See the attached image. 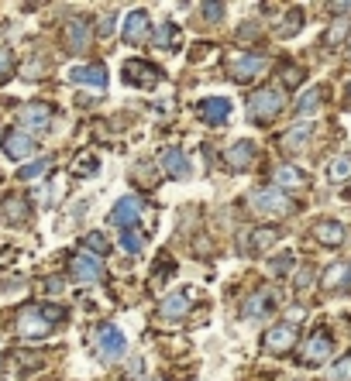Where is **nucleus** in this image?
Instances as JSON below:
<instances>
[{
  "label": "nucleus",
  "instance_id": "nucleus-14",
  "mask_svg": "<svg viewBox=\"0 0 351 381\" xmlns=\"http://www.w3.org/2000/svg\"><path fill=\"white\" fill-rule=\"evenodd\" d=\"M265 350H273V354H283V350H290L292 343H296V326L283 323V326H273L269 333H265Z\"/></svg>",
  "mask_w": 351,
  "mask_h": 381
},
{
  "label": "nucleus",
  "instance_id": "nucleus-12",
  "mask_svg": "<svg viewBox=\"0 0 351 381\" xmlns=\"http://www.w3.org/2000/svg\"><path fill=\"white\" fill-rule=\"evenodd\" d=\"M313 237H317L320 244H327V248H337V244H345L348 230H345V224H337V220H317V224H313Z\"/></svg>",
  "mask_w": 351,
  "mask_h": 381
},
{
  "label": "nucleus",
  "instance_id": "nucleus-18",
  "mask_svg": "<svg viewBox=\"0 0 351 381\" xmlns=\"http://www.w3.org/2000/svg\"><path fill=\"white\" fill-rule=\"evenodd\" d=\"M145 35H148V14L145 11H131L128 21H124V41L138 45V41H145Z\"/></svg>",
  "mask_w": 351,
  "mask_h": 381
},
{
  "label": "nucleus",
  "instance_id": "nucleus-17",
  "mask_svg": "<svg viewBox=\"0 0 351 381\" xmlns=\"http://www.w3.org/2000/svg\"><path fill=\"white\" fill-rule=\"evenodd\" d=\"M186 313H190V292H173V296L162 303V320H166V323H179Z\"/></svg>",
  "mask_w": 351,
  "mask_h": 381
},
{
  "label": "nucleus",
  "instance_id": "nucleus-24",
  "mask_svg": "<svg viewBox=\"0 0 351 381\" xmlns=\"http://www.w3.org/2000/svg\"><path fill=\"white\" fill-rule=\"evenodd\" d=\"M351 282V261L348 265H331V271L324 275V288L334 292V288H345Z\"/></svg>",
  "mask_w": 351,
  "mask_h": 381
},
{
  "label": "nucleus",
  "instance_id": "nucleus-28",
  "mask_svg": "<svg viewBox=\"0 0 351 381\" xmlns=\"http://www.w3.org/2000/svg\"><path fill=\"white\" fill-rule=\"evenodd\" d=\"M4 210H7L4 213V220H7V224H21V220H24V213H21L24 210V203H21L18 196H11V199L4 203Z\"/></svg>",
  "mask_w": 351,
  "mask_h": 381
},
{
  "label": "nucleus",
  "instance_id": "nucleus-13",
  "mask_svg": "<svg viewBox=\"0 0 351 381\" xmlns=\"http://www.w3.org/2000/svg\"><path fill=\"white\" fill-rule=\"evenodd\" d=\"M158 162H162V169L169 172L173 179H190V158L179 152V148H162V155H158Z\"/></svg>",
  "mask_w": 351,
  "mask_h": 381
},
{
  "label": "nucleus",
  "instance_id": "nucleus-26",
  "mask_svg": "<svg viewBox=\"0 0 351 381\" xmlns=\"http://www.w3.org/2000/svg\"><path fill=\"white\" fill-rule=\"evenodd\" d=\"M348 35H351V18H337L331 28H327V35H324V45H331V48H334V45H341V41L348 38Z\"/></svg>",
  "mask_w": 351,
  "mask_h": 381
},
{
  "label": "nucleus",
  "instance_id": "nucleus-9",
  "mask_svg": "<svg viewBox=\"0 0 351 381\" xmlns=\"http://www.w3.org/2000/svg\"><path fill=\"white\" fill-rule=\"evenodd\" d=\"M124 79H128L131 86L152 90V86L158 83V69L156 66H148V62H128V66H124Z\"/></svg>",
  "mask_w": 351,
  "mask_h": 381
},
{
  "label": "nucleus",
  "instance_id": "nucleus-32",
  "mask_svg": "<svg viewBox=\"0 0 351 381\" xmlns=\"http://www.w3.org/2000/svg\"><path fill=\"white\" fill-rule=\"evenodd\" d=\"M45 169H49V162H45V158L31 162V165H21V182H31V179H39Z\"/></svg>",
  "mask_w": 351,
  "mask_h": 381
},
{
  "label": "nucleus",
  "instance_id": "nucleus-31",
  "mask_svg": "<svg viewBox=\"0 0 351 381\" xmlns=\"http://www.w3.org/2000/svg\"><path fill=\"white\" fill-rule=\"evenodd\" d=\"M269 268H273V275H290V271H292V254H290V251L275 254L273 265H269Z\"/></svg>",
  "mask_w": 351,
  "mask_h": 381
},
{
  "label": "nucleus",
  "instance_id": "nucleus-37",
  "mask_svg": "<svg viewBox=\"0 0 351 381\" xmlns=\"http://www.w3.org/2000/svg\"><path fill=\"white\" fill-rule=\"evenodd\" d=\"M173 35H176V28H173V24H166V28H158V35H156L158 48H162V45H166V41H173Z\"/></svg>",
  "mask_w": 351,
  "mask_h": 381
},
{
  "label": "nucleus",
  "instance_id": "nucleus-34",
  "mask_svg": "<svg viewBox=\"0 0 351 381\" xmlns=\"http://www.w3.org/2000/svg\"><path fill=\"white\" fill-rule=\"evenodd\" d=\"M86 248L97 251V254H107V251H111V244H107V237H103L100 230H93V234H86Z\"/></svg>",
  "mask_w": 351,
  "mask_h": 381
},
{
  "label": "nucleus",
  "instance_id": "nucleus-19",
  "mask_svg": "<svg viewBox=\"0 0 351 381\" xmlns=\"http://www.w3.org/2000/svg\"><path fill=\"white\" fill-rule=\"evenodd\" d=\"M273 306H275L273 292H269V288H258L252 299L245 303V309H241V313H245V320H262V316H265V313H269Z\"/></svg>",
  "mask_w": 351,
  "mask_h": 381
},
{
  "label": "nucleus",
  "instance_id": "nucleus-10",
  "mask_svg": "<svg viewBox=\"0 0 351 381\" xmlns=\"http://www.w3.org/2000/svg\"><path fill=\"white\" fill-rule=\"evenodd\" d=\"M262 73H265V58L262 56H238L231 62V76L238 83H248V79L262 76Z\"/></svg>",
  "mask_w": 351,
  "mask_h": 381
},
{
  "label": "nucleus",
  "instance_id": "nucleus-21",
  "mask_svg": "<svg viewBox=\"0 0 351 381\" xmlns=\"http://www.w3.org/2000/svg\"><path fill=\"white\" fill-rule=\"evenodd\" d=\"M73 275H76V282H100L103 268L97 265V258L79 254V258H73Z\"/></svg>",
  "mask_w": 351,
  "mask_h": 381
},
{
  "label": "nucleus",
  "instance_id": "nucleus-20",
  "mask_svg": "<svg viewBox=\"0 0 351 381\" xmlns=\"http://www.w3.org/2000/svg\"><path fill=\"white\" fill-rule=\"evenodd\" d=\"M275 237H279V234H275L273 227H258L248 234V241H241V251H245V254H258V251L273 248Z\"/></svg>",
  "mask_w": 351,
  "mask_h": 381
},
{
  "label": "nucleus",
  "instance_id": "nucleus-11",
  "mask_svg": "<svg viewBox=\"0 0 351 381\" xmlns=\"http://www.w3.org/2000/svg\"><path fill=\"white\" fill-rule=\"evenodd\" d=\"M4 152H7V158L21 162V158L35 155V141H31L24 131H7L4 134Z\"/></svg>",
  "mask_w": 351,
  "mask_h": 381
},
{
  "label": "nucleus",
  "instance_id": "nucleus-8",
  "mask_svg": "<svg viewBox=\"0 0 351 381\" xmlns=\"http://www.w3.org/2000/svg\"><path fill=\"white\" fill-rule=\"evenodd\" d=\"M90 38H93V31H90V21L86 18H76L66 24V48H69V52L90 48Z\"/></svg>",
  "mask_w": 351,
  "mask_h": 381
},
{
  "label": "nucleus",
  "instance_id": "nucleus-4",
  "mask_svg": "<svg viewBox=\"0 0 351 381\" xmlns=\"http://www.w3.org/2000/svg\"><path fill=\"white\" fill-rule=\"evenodd\" d=\"M124 350H128V340H124V333L117 330V326H103L97 337V357L107 364H114L124 357Z\"/></svg>",
  "mask_w": 351,
  "mask_h": 381
},
{
  "label": "nucleus",
  "instance_id": "nucleus-5",
  "mask_svg": "<svg viewBox=\"0 0 351 381\" xmlns=\"http://www.w3.org/2000/svg\"><path fill=\"white\" fill-rule=\"evenodd\" d=\"M331 350H334V340H331V333L327 330H317L310 340L303 343V364H320V361H327L331 357Z\"/></svg>",
  "mask_w": 351,
  "mask_h": 381
},
{
  "label": "nucleus",
  "instance_id": "nucleus-1",
  "mask_svg": "<svg viewBox=\"0 0 351 381\" xmlns=\"http://www.w3.org/2000/svg\"><path fill=\"white\" fill-rule=\"evenodd\" d=\"M248 207L255 213H262V216H286L292 213V199L286 196L283 189H275V186H265V189H252L248 192Z\"/></svg>",
  "mask_w": 351,
  "mask_h": 381
},
{
  "label": "nucleus",
  "instance_id": "nucleus-6",
  "mask_svg": "<svg viewBox=\"0 0 351 381\" xmlns=\"http://www.w3.org/2000/svg\"><path fill=\"white\" fill-rule=\"evenodd\" d=\"M21 124L28 127V131H49V124H52V107L49 103H24V110H21Z\"/></svg>",
  "mask_w": 351,
  "mask_h": 381
},
{
  "label": "nucleus",
  "instance_id": "nucleus-29",
  "mask_svg": "<svg viewBox=\"0 0 351 381\" xmlns=\"http://www.w3.org/2000/svg\"><path fill=\"white\" fill-rule=\"evenodd\" d=\"M310 134H313L310 124H296V127L286 134V148H296V145H303V141H307Z\"/></svg>",
  "mask_w": 351,
  "mask_h": 381
},
{
  "label": "nucleus",
  "instance_id": "nucleus-22",
  "mask_svg": "<svg viewBox=\"0 0 351 381\" xmlns=\"http://www.w3.org/2000/svg\"><path fill=\"white\" fill-rule=\"evenodd\" d=\"M255 162V141H234L228 148V165L231 169H248Z\"/></svg>",
  "mask_w": 351,
  "mask_h": 381
},
{
  "label": "nucleus",
  "instance_id": "nucleus-35",
  "mask_svg": "<svg viewBox=\"0 0 351 381\" xmlns=\"http://www.w3.org/2000/svg\"><path fill=\"white\" fill-rule=\"evenodd\" d=\"M300 28H303V14H296V11H292L290 21H283V24H279V35H296Z\"/></svg>",
  "mask_w": 351,
  "mask_h": 381
},
{
  "label": "nucleus",
  "instance_id": "nucleus-40",
  "mask_svg": "<svg viewBox=\"0 0 351 381\" xmlns=\"http://www.w3.org/2000/svg\"><path fill=\"white\" fill-rule=\"evenodd\" d=\"M300 79H303V73H300V69H286V83H300Z\"/></svg>",
  "mask_w": 351,
  "mask_h": 381
},
{
  "label": "nucleus",
  "instance_id": "nucleus-2",
  "mask_svg": "<svg viewBox=\"0 0 351 381\" xmlns=\"http://www.w3.org/2000/svg\"><path fill=\"white\" fill-rule=\"evenodd\" d=\"M283 103H286L283 90L265 86V90H258V93L248 100V117H252V120H273V117L283 110Z\"/></svg>",
  "mask_w": 351,
  "mask_h": 381
},
{
  "label": "nucleus",
  "instance_id": "nucleus-15",
  "mask_svg": "<svg viewBox=\"0 0 351 381\" xmlns=\"http://www.w3.org/2000/svg\"><path fill=\"white\" fill-rule=\"evenodd\" d=\"M69 79L79 83V86H97V90H103V86H107V69H103V66H73V69H69Z\"/></svg>",
  "mask_w": 351,
  "mask_h": 381
},
{
  "label": "nucleus",
  "instance_id": "nucleus-38",
  "mask_svg": "<svg viewBox=\"0 0 351 381\" xmlns=\"http://www.w3.org/2000/svg\"><path fill=\"white\" fill-rule=\"evenodd\" d=\"M7 76H11V56H7V52L0 48V83H4Z\"/></svg>",
  "mask_w": 351,
  "mask_h": 381
},
{
  "label": "nucleus",
  "instance_id": "nucleus-41",
  "mask_svg": "<svg viewBox=\"0 0 351 381\" xmlns=\"http://www.w3.org/2000/svg\"><path fill=\"white\" fill-rule=\"evenodd\" d=\"M334 14H351V4H331Z\"/></svg>",
  "mask_w": 351,
  "mask_h": 381
},
{
  "label": "nucleus",
  "instance_id": "nucleus-27",
  "mask_svg": "<svg viewBox=\"0 0 351 381\" xmlns=\"http://www.w3.org/2000/svg\"><path fill=\"white\" fill-rule=\"evenodd\" d=\"M348 175H351V155H341V158H334L327 165V179L331 182H345Z\"/></svg>",
  "mask_w": 351,
  "mask_h": 381
},
{
  "label": "nucleus",
  "instance_id": "nucleus-42",
  "mask_svg": "<svg viewBox=\"0 0 351 381\" xmlns=\"http://www.w3.org/2000/svg\"><path fill=\"white\" fill-rule=\"evenodd\" d=\"M348 96H351V86H348Z\"/></svg>",
  "mask_w": 351,
  "mask_h": 381
},
{
  "label": "nucleus",
  "instance_id": "nucleus-7",
  "mask_svg": "<svg viewBox=\"0 0 351 381\" xmlns=\"http://www.w3.org/2000/svg\"><path fill=\"white\" fill-rule=\"evenodd\" d=\"M138 216H141V199H138V196H121L114 203L111 224H114V227H131Z\"/></svg>",
  "mask_w": 351,
  "mask_h": 381
},
{
  "label": "nucleus",
  "instance_id": "nucleus-39",
  "mask_svg": "<svg viewBox=\"0 0 351 381\" xmlns=\"http://www.w3.org/2000/svg\"><path fill=\"white\" fill-rule=\"evenodd\" d=\"M203 14H210V18H220V14H224V7H220V4H203Z\"/></svg>",
  "mask_w": 351,
  "mask_h": 381
},
{
  "label": "nucleus",
  "instance_id": "nucleus-3",
  "mask_svg": "<svg viewBox=\"0 0 351 381\" xmlns=\"http://www.w3.org/2000/svg\"><path fill=\"white\" fill-rule=\"evenodd\" d=\"M18 330H21V337H45L52 330V309H41V306L21 309Z\"/></svg>",
  "mask_w": 351,
  "mask_h": 381
},
{
  "label": "nucleus",
  "instance_id": "nucleus-25",
  "mask_svg": "<svg viewBox=\"0 0 351 381\" xmlns=\"http://www.w3.org/2000/svg\"><path fill=\"white\" fill-rule=\"evenodd\" d=\"M320 96H324V90L320 86H313V90H307V93L296 100V114H303V117H310L320 110Z\"/></svg>",
  "mask_w": 351,
  "mask_h": 381
},
{
  "label": "nucleus",
  "instance_id": "nucleus-16",
  "mask_svg": "<svg viewBox=\"0 0 351 381\" xmlns=\"http://www.w3.org/2000/svg\"><path fill=\"white\" fill-rule=\"evenodd\" d=\"M200 117H203L207 124H224V120L231 117V100H224V96L203 100V103H200Z\"/></svg>",
  "mask_w": 351,
  "mask_h": 381
},
{
  "label": "nucleus",
  "instance_id": "nucleus-36",
  "mask_svg": "<svg viewBox=\"0 0 351 381\" xmlns=\"http://www.w3.org/2000/svg\"><path fill=\"white\" fill-rule=\"evenodd\" d=\"M114 28H117V18H114V14H107V18H100V24H97V31H100V35H111Z\"/></svg>",
  "mask_w": 351,
  "mask_h": 381
},
{
  "label": "nucleus",
  "instance_id": "nucleus-30",
  "mask_svg": "<svg viewBox=\"0 0 351 381\" xmlns=\"http://www.w3.org/2000/svg\"><path fill=\"white\" fill-rule=\"evenodd\" d=\"M121 248L128 251V254H141V251H145V241H141V234H135V230H128V234L121 237Z\"/></svg>",
  "mask_w": 351,
  "mask_h": 381
},
{
  "label": "nucleus",
  "instance_id": "nucleus-23",
  "mask_svg": "<svg viewBox=\"0 0 351 381\" xmlns=\"http://www.w3.org/2000/svg\"><path fill=\"white\" fill-rule=\"evenodd\" d=\"M273 182H275V189H300V186L307 182V175L296 169V165H279V169L273 172Z\"/></svg>",
  "mask_w": 351,
  "mask_h": 381
},
{
  "label": "nucleus",
  "instance_id": "nucleus-33",
  "mask_svg": "<svg viewBox=\"0 0 351 381\" xmlns=\"http://www.w3.org/2000/svg\"><path fill=\"white\" fill-rule=\"evenodd\" d=\"M331 381H351V354L331 367Z\"/></svg>",
  "mask_w": 351,
  "mask_h": 381
}]
</instances>
